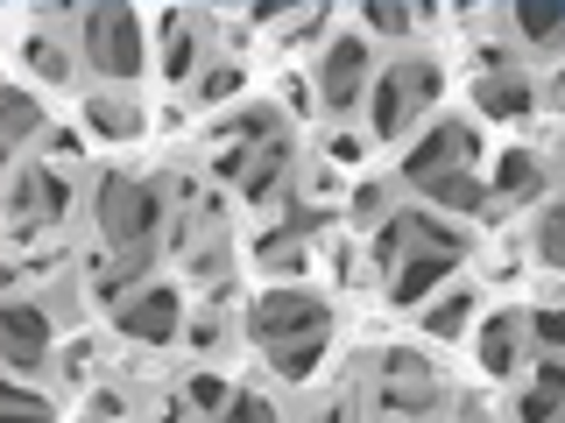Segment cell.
<instances>
[{
    "instance_id": "1",
    "label": "cell",
    "mask_w": 565,
    "mask_h": 423,
    "mask_svg": "<svg viewBox=\"0 0 565 423\" xmlns=\"http://www.w3.org/2000/svg\"><path fill=\"white\" fill-rule=\"evenodd\" d=\"M156 219H163V198H156L149 184H135V176H106V184H99V226H106V240L149 247Z\"/></svg>"
},
{
    "instance_id": "2",
    "label": "cell",
    "mask_w": 565,
    "mask_h": 423,
    "mask_svg": "<svg viewBox=\"0 0 565 423\" xmlns=\"http://www.w3.org/2000/svg\"><path fill=\"white\" fill-rule=\"evenodd\" d=\"M85 43H93V64L106 78H135L141 70V29L128 8H93L85 14Z\"/></svg>"
},
{
    "instance_id": "3",
    "label": "cell",
    "mask_w": 565,
    "mask_h": 423,
    "mask_svg": "<svg viewBox=\"0 0 565 423\" xmlns=\"http://www.w3.org/2000/svg\"><path fill=\"white\" fill-rule=\"evenodd\" d=\"M247 325H255V339L276 352V346H290V339H318V332H326V304H318V296H305V290L262 296Z\"/></svg>"
},
{
    "instance_id": "4",
    "label": "cell",
    "mask_w": 565,
    "mask_h": 423,
    "mask_svg": "<svg viewBox=\"0 0 565 423\" xmlns=\"http://www.w3.org/2000/svg\"><path fill=\"white\" fill-rule=\"evenodd\" d=\"M424 99H438V70H431V64L388 70V78H382V93H375V134L396 141V134H403V120H411Z\"/></svg>"
},
{
    "instance_id": "5",
    "label": "cell",
    "mask_w": 565,
    "mask_h": 423,
    "mask_svg": "<svg viewBox=\"0 0 565 423\" xmlns=\"http://www.w3.org/2000/svg\"><path fill=\"white\" fill-rule=\"evenodd\" d=\"M467 155H473V134L467 128H438L424 149H411V163H403V176L411 184H446V176H467Z\"/></svg>"
},
{
    "instance_id": "6",
    "label": "cell",
    "mask_w": 565,
    "mask_h": 423,
    "mask_svg": "<svg viewBox=\"0 0 565 423\" xmlns=\"http://www.w3.org/2000/svg\"><path fill=\"white\" fill-rule=\"evenodd\" d=\"M0 332H8V367H43L50 317L35 304H8V311H0Z\"/></svg>"
},
{
    "instance_id": "7",
    "label": "cell",
    "mask_w": 565,
    "mask_h": 423,
    "mask_svg": "<svg viewBox=\"0 0 565 423\" xmlns=\"http://www.w3.org/2000/svg\"><path fill=\"white\" fill-rule=\"evenodd\" d=\"M114 325L128 332V339H170V332H177V296L149 290V296H135L128 311H114Z\"/></svg>"
},
{
    "instance_id": "8",
    "label": "cell",
    "mask_w": 565,
    "mask_h": 423,
    "mask_svg": "<svg viewBox=\"0 0 565 423\" xmlns=\"http://www.w3.org/2000/svg\"><path fill=\"white\" fill-rule=\"evenodd\" d=\"M361 78H367V50L353 43V35H347V43H332V57H326V106H353V99L367 93Z\"/></svg>"
},
{
    "instance_id": "9",
    "label": "cell",
    "mask_w": 565,
    "mask_h": 423,
    "mask_svg": "<svg viewBox=\"0 0 565 423\" xmlns=\"http://www.w3.org/2000/svg\"><path fill=\"white\" fill-rule=\"evenodd\" d=\"M452 261H459V254H411V261L396 269V304H403V311L424 304V290H431V282H446Z\"/></svg>"
},
{
    "instance_id": "10",
    "label": "cell",
    "mask_w": 565,
    "mask_h": 423,
    "mask_svg": "<svg viewBox=\"0 0 565 423\" xmlns=\"http://www.w3.org/2000/svg\"><path fill=\"white\" fill-rule=\"evenodd\" d=\"M516 29L530 43H558L565 35V0H516Z\"/></svg>"
},
{
    "instance_id": "11",
    "label": "cell",
    "mask_w": 565,
    "mask_h": 423,
    "mask_svg": "<svg viewBox=\"0 0 565 423\" xmlns=\"http://www.w3.org/2000/svg\"><path fill=\"white\" fill-rule=\"evenodd\" d=\"M481 106L502 120H523L530 113V85L523 78H481Z\"/></svg>"
},
{
    "instance_id": "12",
    "label": "cell",
    "mask_w": 565,
    "mask_h": 423,
    "mask_svg": "<svg viewBox=\"0 0 565 423\" xmlns=\"http://www.w3.org/2000/svg\"><path fill=\"white\" fill-rule=\"evenodd\" d=\"M509 360H516V325L494 317V325L481 332V367H488V375H509Z\"/></svg>"
},
{
    "instance_id": "13",
    "label": "cell",
    "mask_w": 565,
    "mask_h": 423,
    "mask_svg": "<svg viewBox=\"0 0 565 423\" xmlns=\"http://www.w3.org/2000/svg\"><path fill=\"white\" fill-rule=\"evenodd\" d=\"M431 198H438V205H452V212H481V205H488V191L473 184V176H446V184H431Z\"/></svg>"
},
{
    "instance_id": "14",
    "label": "cell",
    "mask_w": 565,
    "mask_h": 423,
    "mask_svg": "<svg viewBox=\"0 0 565 423\" xmlns=\"http://www.w3.org/2000/svg\"><path fill=\"white\" fill-rule=\"evenodd\" d=\"M311 367H318V339H290V346H276V375L305 381Z\"/></svg>"
},
{
    "instance_id": "15",
    "label": "cell",
    "mask_w": 565,
    "mask_h": 423,
    "mask_svg": "<svg viewBox=\"0 0 565 423\" xmlns=\"http://www.w3.org/2000/svg\"><path fill=\"white\" fill-rule=\"evenodd\" d=\"M85 120H93L99 134H135V106H114V99H93V106H85Z\"/></svg>"
},
{
    "instance_id": "16",
    "label": "cell",
    "mask_w": 565,
    "mask_h": 423,
    "mask_svg": "<svg viewBox=\"0 0 565 423\" xmlns=\"http://www.w3.org/2000/svg\"><path fill=\"white\" fill-rule=\"evenodd\" d=\"M467 311H473V296H459V290H452V296H446V304H438V311H424V325H431L438 339H452V332L467 325Z\"/></svg>"
},
{
    "instance_id": "17",
    "label": "cell",
    "mask_w": 565,
    "mask_h": 423,
    "mask_svg": "<svg viewBox=\"0 0 565 423\" xmlns=\"http://www.w3.org/2000/svg\"><path fill=\"white\" fill-rule=\"evenodd\" d=\"M0 416L8 423H50V410L29 395V388H0Z\"/></svg>"
},
{
    "instance_id": "18",
    "label": "cell",
    "mask_w": 565,
    "mask_h": 423,
    "mask_svg": "<svg viewBox=\"0 0 565 423\" xmlns=\"http://www.w3.org/2000/svg\"><path fill=\"white\" fill-rule=\"evenodd\" d=\"M282 163H290V141H269V163L247 176V198H269V191H276V176H282Z\"/></svg>"
},
{
    "instance_id": "19",
    "label": "cell",
    "mask_w": 565,
    "mask_h": 423,
    "mask_svg": "<svg viewBox=\"0 0 565 423\" xmlns=\"http://www.w3.org/2000/svg\"><path fill=\"white\" fill-rule=\"evenodd\" d=\"M141 269H149V247H128V254H120V261H114V269H106V275H99V290H106V296H114V290H120V282H135Z\"/></svg>"
},
{
    "instance_id": "20",
    "label": "cell",
    "mask_w": 565,
    "mask_h": 423,
    "mask_svg": "<svg viewBox=\"0 0 565 423\" xmlns=\"http://www.w3.org/2000/svg\"><path fill=\"white\" fill-rule=\"evenodd\" d=\"M35 120H43V113H35V99L29 93H8V141H29Z\"/></svg>"
},
{
    "instance_id": "21",
    "label": "cell",
    "mask_w": 565,
    "mask_h": 423,
    "mask_svg": "<svg viewBox=\"0 0 565 423\" xmlns=\"http://www.w3.org/2000/svg\"><path fill=\"white\" fill-rule=\"evenodd\" d=\"M494 184H502V191H537V163H530V155H502Z\"/></svg>"
},
{
    "instance_id": "22",
    "label": "cell",
    "mask_w": 565,
    "mask_h": 423,
    "mask_svg": "<svg viewBox=\"0 0 565 423\" xmlns=\"http://www.w3.org/2000/svg\"><path fill=\"white\" fill-rule=\"evenodd\" d=\"M29 64L43 70V78H57V85H64V70H71V64H64V50L50 43V35H35V43H29Z\"/></svg>"
},
{
    "instance_id": "23",
    "label": "cell",
    "mask_w": 565,
    "mask_h": 423,
    "mask_svg": "<svg viewBox=\"0 0 565 423\" xmlns=\"http://www.w3.org/2000/svg\"><path fill=\"white\" fill-rule=\"evenodd\" d=\"M220 423H276V410H269L262 395H241V402H234V410H226Z\"/></svg>"
},
{
    "instance_id": "24",
    "label": "cell",
    "mask_w": 565,
    "mask_h": 423,
    "mask_svg": "<svg viewBox=\"0 0 565 423\" xmlns=\"http://www.w3.org/2000/svg\"><path fill=\"white\" fill-rule=\"evenodd\" d=\"M163 70H170V78H184V70H191V29H177V35H170V50H163Z\"/></svg>"
},
{
    "instance_id": "25",
    "label": "cell",
    "mask_w": 565,
    "mask_h": 423,
    "mask_svg": "<svg viewBox=\"0 0 565 423\" xmlns=\"http://www.w3.org/2000/svg\"><path fill=\"white\" fill-rule=\"evenodd\" d=\"M544 261H558V269H565V205L544 219Z\"/></svg>"
},
{
    "instance_id": "26",
    "label": "cell",
    "mask_w": 565,
    "mask_h": 423,
    "mask_svg": "<svg viewBox=\"0 0 565 423\" xmlns=\"http://www.w3.org/2000/svg\"><path fill=\"white\" fill-rule=\"evenodd\" d=\"M367 22H375V29H388V35H396L403 22H411V8H396V0H367Z\"/></svg>"
},
{
    "instance_id": "27",
    "label": "cell",
    "mask_w": 565,
    "mask_h": 423,
    "mask_svg": "<svg viewBox=\"0 0 565 423\" xmlns=\"http://www.w3.org/2000/svg\"><path fill=\"white\" fill-rule=\"evenodd\" d=\"M191 402H199V410H220V402H226V381L220 375H199V381H191Z\"/></svg>"
},
{
    "instance_id": "28",
    "label": "cell",
    "mask_w": 565,
    "mask_h": 423,
    "mask_svg": "<svg viewBox=\"0 0 565 423\" xmlns=\"http://www.w3.org/2000/svg\"><path fill=\"white\" fill-rule=\"evenodd\" d=\"M523 423H558V395H523Z\"/></svg>"
},
{
    "instance_id": "29",
    "label": "cell",
    "mask_w": 565,
    "mask_h": 423,
    "mask_svg": "<svg viewBox=\"0 0 565 423\" xmlns=\"http://www.w3.org/2000/svg\"><path fill=\"white\" fill-rule=\"evenodd\" d=\"M537 339L544 346H565V311H537Z\"/></svg>"
},
{
    "instance_id": "30",
    "label": "cell",
    "mask_w": 565,
    "mask_h": 423,
    "mask_svg": "<svg viewBox=\"0 0 565 423\" xmlns=\"http://www.w3.org/2000/svg\"><path fill=\"white\" fill-rule=\"evenodd\" d=\"M234 85H241V70H234V64H220V70H212V78H205V99H226V93H234Z\"/></svg>"
},
{
    "instance_id": "31",
    "label": "cell",
    "mask_w": 565,
    "mask_h": 423,
    "mask_svg": "<svg viewBox=\"0 0 565 423\" xmlns=\"http://www.w3.org/2000/svg\"><path fill=\"white\" fill-rule=\"evenodd\" d=\"M537 388H544V395H565V360H544L537 367Z\"/></svg>"
},
{
    "instance_id": "32",
    "label": "cell",
    "mask_w": 565,
    "mask_h": 423,
    "mask_svg": "<svg viewBox=\"0 0 565 423\" xmlns=\"http://www.w3.org/2000/svg\"><path fill=\"white\" fill-rule=\"evenodd\" d=\"M326 423H340V410H332V416H326Z\"/></svg>"
}]
</instances>
